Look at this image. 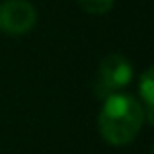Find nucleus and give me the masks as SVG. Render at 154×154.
Returning <instances> with one entry per match:
<instances>
[{
    "label": "nucleus",
    "mask_w": 154,
    "mask_h": 154,
    "mask_svg": "<svg viewBox=\"0 0 154 154\" xmlns=\"http://www.w3.org/2000/svg\"><path fill=\"white\" fill-rule=\"evenodd\" d=\"M133 78V66L123 55H107L100 63L98 78H96V94L100 98H107L111 94H117L121 88H125Z\"/></svg>",
    "instance_id": "obj_2"
},
{
    "label": "nucleus",
    "mask_w": 154,
    "mask_h": 154,
    "mask_svg": "<svg viewBox=\"0 0 154 154\" xmlns=\"http://www.w3.org/2000/svg\"><path fill=\"white\" fill-rule=\"evenodd\" d=\"M144 123L146 113L135 96L117 92L103 98V107L98 115V129L105 143L125 146L137 139Z\"/></svg>",
    "instance_id": "obj_1"
},
{
    "label": "nucleus",
    "mask_w": 154,
    "mask_h": 154,
    "mask_svg": "<svg viewBox=\"0 0 154 154\" xmlns=\"http://www.w3.org/2000/svg\"><path fill=\"white\" fill-rule=\"evenodd\" d=\"M113 2L115 0H78L80 8L84 12H88V14H94V16L107 14L113 8Z\"/></svg>",
    "instance_id": "obj_5"
},
{
    "label": "nucleus",
    "mask_w": 154,
    "mask_h": 154,
    "mask_svg": "<svg viewBox=\"0 0 154 154\" xmlns=\"http://www.w3.org/2000/svg\"><path fill=\"white\" fill-rule=\"evenodd\" d=\"M139 94H140L139 102L143 103L144 113H146V123L152 125L154 123V70H152V66L146 68L143 72V76H140Z\"/></svg>",
    "instance_id": "obj_4"
},
{
    "label": "nucleus",
    "mask_w": 154,
    "mask_h": 154,
    "mask_svg": "<svg viewBox=\"0 0 154 154\" xmlns=\"http://www.w3.org/2000/svg\"><path fill=\"white\" fill-rule=\"evenodd\" d=\"M37 23V12L27 0L0 2V31L6 35L29 33Z\"/></svg>",
    "instance_id": "obj_3"
}]
</instances>
